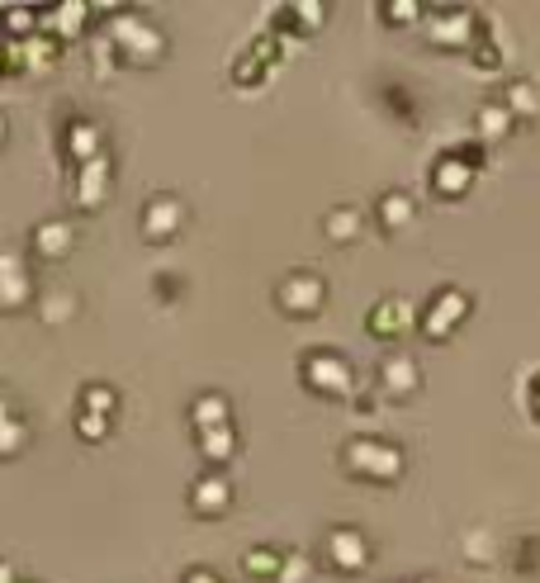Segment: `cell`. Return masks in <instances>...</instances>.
Instances as JSON below:
<instances>
[{"label":"cell","instance_id":"cell-7","mask_svg":"<svg viewBox=\"0 0 540 583\" xmlns=\"http://www.w3.org/2000/svg\"><path fill=\"white\" fill-rule=\"evenodd\" d=\"M412 327V304L408 299H394V294H384L375 308H369V333L375 337H403Z\"/></svg>","mask_w":540,"mask_h":583},{"label":"cell","instance_id":"cell-2","mask_svg":"<svg viewBox=\"0 0 540 583\" xmlns=\"http://www.w3.org/2000/svg\"><path fill=\"white\" fill-rule=\"evenodd\" d=\"M304 384L327 398H351L355 394V370L337 351H308L304 355Z\"/></svg>","mask_w":540,"mask_h":583},{"label":"cell","instance_id":"cell-6","mask_svg":"<svg viewBox=\"0 0 540 583\" xmlns=\"http://www.w3.org/2000/svg\"><path fill=\"white\" fill-rule=\"evenodd\" d=\"M275 299H280L284 313H298V318H304V313H318L322 308L327 284H322V276H313V270H294V276L280 284Z\"/></svg>","mask_w":540,"mask_h":583},{"label":"cell","instance_id":"cell-23","mask_svg":"<svg viewBox=\"0 0 540 583\" xmlns=\"http://www.w3.org/2000/svg\"><path fill=\"white\" fill-rule=\"evenodd\" d=\"M0 142H5V119H0Z\"/></svg>","mask_w":540,"mask_h":583},{"label":"cell","instance_id":"cell-22","mask_svg":"<svg viewBox=\"0 0 540 583\" xmlns=\"http://www.w3.org/2000/svg\"><path fill=\"white\" fill-rule=\"evenodd\" d=\"M384 14H422V5H384Z\"/></svg>","mask_w":540,"mask_h":583},{"label":"cell","instance_id":"cell-24","mask_svg":"<svg viewBox=\"0 0 540 583\" xmlns=\"http://www.w3.org/2000/svg\"><path fill=\"white\" fill-rule=\"evenodd\" d=\"M422 583H436V579H422Z\"/></svg>","mask_w":540,"mask_h":583},{"label":"cell","instance_id":"cell-1","mask_svg":"<svg viewBox=\"0 0 540 583\" xmlns=\"http://www.w3.org/2000/svg\"><path fill=\"white\" fill-rule=\"evenodd\" d=\"M341 460H347L361 479L394 483V479H403L408 455H403V446H394V441H379V436H355V441H347Z\"/></svg>","mask_w":540,"mask_h":583},{"label":"cell","instance_id":"cell-21","mask_svg":"<svg viewBox=\"0 0 540 583\" xmlns=\"http://www.w3.org/2000/svg\"><path fill=\"white\" fill-rule=\"evenodd\" d=\"M185 583H219V574H209V569H190V574H185Z\"/></svg>","mask_w":540,"mask_h":583},{"label":"cell","instance_id":"cell-19","mask_svg":"<svg viewBox=\"0 0 540 583\" xmlns=\"http://www.w3.org/2000/svg\"><path fill=\"white\" fill-rule=\"evenodd\" d=\"M355 233H361V213L355 209H337L332 219H327V237L332 242H351Z\"/></svg>","mask_w":540,"mask_h":583},{"label":"cell","instance_id":"cell-11","mask_svg":"<svg viewBox=\"0 0 540 583\" xmlns=\"http://www.w3.org/2000/svg\"><path fill=\"white\" fill-rule=\"evenodd\" d=\"M190 503H195V512H204V517H219V512L233 503V483H227L223 475H204L190 489Z\"/></svg>","mask_w":540,"mask_h":583},{"label":"cell","instance_id":"cell-15","mask_svg":"<svg viewBox=\"0 0 540 583\" xmlns=\"http://www.w3.org/2000/svg\"><path fill=\"white\" fill-rule=\"evenodd\" d=\"M199 451H204L213 465H223L227 455L237 451V436H233V427H213V432H199Z\"/></svg>","mask_w":540,"mask_h":583},{"label":"cell","instance_id":"cell-4","mask_svg":"<svg viewBox=\"0 0 540 583\" xmlns=\"http://www.w3.org/2000/svg\"><path fill=\"white\" fill-rule=\"evenodd\" d=\"M465 313H469V294L450 284V290H441V294L432 299V304L422 308V318H418V323H422V333L432 337V341H446V337L455 333V327L465 323Z\"/></svg>","mask_w":540,"mask_h":583},{"label":"cell","instance_id":"cell-18","mask_svg":"<svg viewBox=\"0 0 540 583\" xmlns=\"http://www.w3.org/2000/svg\"><path fill=\"white\" fill-rule=\"evenodd\" d=\"M280 564H284V550H270V546H261L256 555H247V574H261V579H275L280 574Z\"/></svg>","mask_w":540,"mask_h":583},{"label":"cell","instance_id":"cell-8","mask_svg":"<svg viewBox=\"0 0 540 583\" xmlns=\"http://www.w3.org/2000/svg\"><path fill=\"white\" fill-rule=\"evenodd\" d=\"M180 223H185V209H180L176 195H156L148 205V213H142V233H148L152 242H166Z\"/></svg>","mask_w":540,"mask_h":583},{"label":"cell","instance_id":"cell-16","mask_svg":"<svg viewBox=\"0 0 540 583\" xmlns=\"http://www.w3.org/2000/svg\"><path fill=\"white\" fill-rule=\"evenodd\" d=\"M503 105H507V114H521V119H536V114H540V100H536V91L526 81H512L507 85Z\"/></svg>","mask_w":540,"mask_h":583},{"label":"cell","instance_id":"cell-20","mask_svg":"<svg viewBox=\"0 0 540 583\" xmlns=\"http://www.w3.org/2000/svg\"><path fill=\"white\" fill-rule=\"evenodd\" d=\"M85 408L114 412V389H105V384H91V389H85Z\"/></svg>","mask_w":540,"mask_h":583},{"label":"cell","instance_id":"cell-12","mask_svg":"<svg viewBox=\"0 0 540 583\" xmlns=\"http://www.w3.org/2000/svg\"><path fill=\"white\" fill-rule=\"evenodd\" d=\"M469 34H474L469 10H436L432 14V38L436 43H469Z\"/></svg>","mask_w":540,"mask_h":583},{"label":"cell","instance_id":"cell-5","mask_svg":"<svg viewBox=\"0 0 540 583\" xmlns=\"http://www.w3.org/2000/svg\"><path fill=\"white\" fill-rule=\"evenodd\" d=\"M114 38H119V48H124V57L128 62H156L162 57V34L148 24V20H138V14H124L119 24H114Z\"/></svg>","mask_w":540,"mask_h":583},{"label":"cell","instance_id":"cell-17","mask_svg":"<svg viewBox=\"0 0 540 583\" xmlns=\"http://www.w3.org/2000/svg\"><path fill=\"white\" fill-rule=\"evenodd\" d=\"M507 128H512L507 105H503V100H489V105L479 109V133H483V138H503Z\"/></svg>","mask_w":540,"mask_h":583},{"label":"cell","instance_id":"cell-13","mask_svg":"<svg viewBox=\"0 0 540 583\" xmlns=\"http://www.w3.org/2000/svg\"><path fill=\"white\" fill-rule=\"evenodd\" d=\"M408 223H412V199L403 190L379 195V228H384V233H394V228H408Z\"/></svg>","mask_w":540,"mask_h":583},{"label":"cell","instance_id":"cell-14","mask_svg":"<svg viewBox=\"0 0 540 583\" xmlns=\"http://www.w3.org/2000/svg\"><path fill=\"white\" fill-rule=\"evenodd\" d=\"M190 418H195V427H199V432H213V427H227V398H223V394H204V398H199V404H195V412H190Z\"/></svg>","mask_w":540,"mask_h":583},{"label":"cell","instance_id":"cell-9","mask_svg":"<svg viewBox=\"0 0 540 583\" xmlns=\"http://www.w3.org/2000/svg\"><path fill=\"white\" fill-rule=\"evenodd\" d=\"M469 180H474V166H469L460 152H446V156H441V162L432 166V190H436V195H446V199L465 195V190H469Z\"/></svg>","mask_w":540,"mask_h":583},{"label":"cell","instance_id":"cell-3","mask_svg":"<svg viewBox=\"0 0 540 583\" xmlns=\"http://www.w3.org/2000/svg\"><path fill=\"white\" fill-rule=\"evenodd\" d=\"M322 560L337 569V574H361L375 560V550H369L365 532H355V526H337V532H327L322 540Z\"/></svg>","mask_w":540,"mask_h":583},{"label":"cell","instance_id":"cell-10","mask_svg":"<svg viewBox=\"0 0 540 583\" xmlns=\"http://www.w3.org/2000/svg\"><path fill=\"white\" fill-rule=\"evenodd\" d=\"M418 365H412V355H389V361H379V389L389 394V398H408V394H418Z\"/></svg>","mask_w":540,"mask_h":583}]
</instances>
